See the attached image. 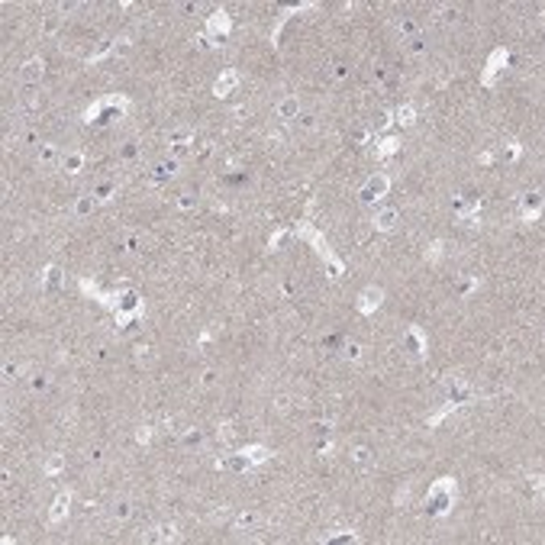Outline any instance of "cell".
<instances>
[{"label":"cell","instance_id":"25","mask_svg":"<svg viewBox=\"0 0 545 545\" xmlns=\"http://www.w3.org/2000/svg\"><path fill=\"white\" fill-rule=\"evenodd\" d=\"M3 374H7V381H16V377H20V365H13V361H10L7 368H3Z\"/></svg>","mask_w":545,"mask_h":545},{"label":"cell","instance_id":"24","mask_svg":"<svg viewBox=\"0 0 545 545\" xmlns=\"http://www.w3.org/2000/svg\"><path fill=\"white\" fill-rule=\"evenodd\" d=\"M400 32L413 39V36H416V23H413V20H403V23H400Z\"/></svg>","mask_w":545,"mask_h":545},{"label":"cell","instance_id":"12","mask_svg":"<svg viewBox=\"0 0 545 545\" xmlns=\"http://www.w3.org/2000/svg\"><path fill=\"white\" fill-rule=\"evenodd\" d=\"M168 539H174V526H158V529L149 536V542H168Z\"/></svg>","mask_w":545,"mask_h":545},{"label":"cell","instance_id":"35","mask_svg":"<svg viewBox=\"0 0 545 545\" xmlns=\"http://www.w3.org/2000/svg\"><path fill=\"white\" fill-rule=\"evenodd\" d=\"M300 120V126H303V129H313V116H297Z\"/></svg>","mask_w":545,"mask_h":545},{"label":"cell","instance_id":"28","mask_svg":"<svg viewBox=\"0 0 545 545\" xmlns=\"http://www.w3.org/2000/svg\"><path fill=\"white\" fill-rule=\"evenodd\" d=\"M46 471H49V474H58V471H62V458H52L46 465Z\"/></svg>","mask_w":545,"mask_h":545},{"label":"cell","instance_id":"2","mask_svg":"<svg viewBox=\"0 0 545 545\" xmlns=\"http://www.w3.org/2000/svg\"><path fill=\"white\" fill-rule=\"evenodd\" d=\"M384 194H387V177L384 174H374L368 184L358 191V200H361V203H374V200L384 197Z\"/></svg>","mask_w":545,"mask_h":545},{"label":"cell","instance_id":"10","mask_svg":"<svg viewBox=\"0 0 545 545\" xmlns=\"http://www.w3.org/2000/svg\"><path fill=\"white\" fill-rule=\"evenodd\" d=\"M68 503H71V497L68 494H58V497H55V507H52V513H49V520L52 522H58L65 516V510H68Z\"/></svg>","mask_w":545,"mask_h":545},{"label":"cell","instance_id":"11","mask_svg":"<svg viewBox=\"0 0 545 545\" xmlns=\"http://www.w3.org/2000/svg\"><path fill=\"white\" fill-rule=\"evenodd\" d=\"M129 516H132V500H116V503H113V520H129Z\"/></svg>","mask_w":545,"mask_h":545},{"label":"cell","instance_id":"7","mask_svg":"<svg viewBox=\"0 0 545 545\" xmlns=\"http://www.w3.org/2000/svg\"><path fill=\"white\" fill-rule=\"evenodd\" d=\"M397 220H400V213H397L394 207H387V210H381V213L374 216V226H377L381 232H391L394 226H397Z\"/></svg>","mask_w":545,"mask_h":545},{"label":"cell","instance_id":"19","mask_svg":"<svg viewBox=\"0 0 545 545\" xmlns=\"http://www.w3.org/2000/svg\"><path fill=\"white\" fill-rule=\"evenodd\" d=\"M413 116H416V110H413V107H410V103H407V107H400V110H397V123L410 126V123H413Z\"/></svg>","mask_w":545,"mask_h":545},{"label":"cell","instance_id":"13","mask_svg":"<svg viewBox=\"0 0 545 545\" xmlns=\"http://www.w3.org/2000/svg\"><path fill=\"white\" fill-rule=\"evenodd\" d=\"M181 442H184L187 448H197V446H203V432H200V429H187Z\"/></svg>","mask_w":545,"mask_h":545},{"label":"cell","instance_id":"4","mask_svg":"<svg viewBox=\"0 0 545 545\" xmlns=\"http://www.w3.org/2000/svg\"><path fill=\"white\" fill-rule=\"evenodd\" d=\"M174 174H177V158H165L152 168V181H168Z\"/></svg>","mask_w":545,"mask_h":545},{"label":"cell","instance_id":"17","mask_svg":"<svg viewBox=\"0 0 545 545\" xmlns=\"http://www.w3.org/2000/svg\"><path fill=\"white\" fill-rule=\"evenodd\" d=\"M81 165H84V155H68V158H65V171H71V174H74V171H81Z\"/></svg>","mask_w":545,"mask_h":545},{"label":"cell","instance_id":"29","mask_svg":"<svg viewBox=\"0 0 545 545\" xmlns=\"http://www.w3.org/2000/svg\"><path fill=\"white\" fill-rule=\"evenodd\" d=\"M42 29H46L49 36H52V32L58 29V16H49V20H46V26H42Z\"/></svg>","mask_w":545,"mask_h":545},{"label":"cell","instance_id":"34","mask_svg":"<svg viewBox=\"0 0 545 545\" xmlns=\"http://www.w3.org/2000/svg\"><path fill=\"white\" fill-rule=\"evenodd\" d=\"M32 387H36V391H46V387H49V381H46V377H42V374H39L36 381H32Z\"/></svg>","mask_w":545,"mask_h":545},{"label":"cell","instance_id":"32","mask_svg":"<svg viewBox=\"0 0 545 545\" xmlns=\"http://www.w3.org/2000/svg\"><path fill=\"white\" fill-rule=\"evenodd\" d=\"M274 403H277V410H281V413H287V410H291V400H287V397H277Z\"/></svg>","mask_w":545,"mask_h":545},{"label":"cell","instance_id":"3","mask_svg":"<svg viewBox=\"0 0 545 545\" xmlns=\"http://www.w3.org/2000/svg\"><path fill=\"white\" fill-rule=\"evenodd\" d=\"M381 300H384V291H381V287H368V291L361 294V303H358V310H361V313H371V310H377V307H381Z\"/></svg>","mask_w":545,"mask_h":545},{"label":"cell","instance_id":"30","mask_svg":"<svg viewBox=\"0 0 545 545\" xmlns=\"http://www.w3.org/2000/svg\"><path fill=\"white\" fill-rule=\"evenodd\" d=\"M391 152H397V139H387L384 146H381V155H391Z\"/></svg>","mask_w":545,"mask_h":545},{"label":"cell","instance_id":"33","mask_svg":"<svg viewBox=\"0 0 545 545\" xmlns=\"http://www.w3.org/2000/svg\"><path fill=\"white\" fill-rule=\"evenodd\" d=\"M410 49H413V52H422L426 46H422V39H420V36H413V39H410Z\"/></svg>","mask_w":545,"mask_h":545},{"label":"cell","instance_id":"22","mask_svg":"<svg viewBox=\"0 0 545 545\" xmlns=\"http://www.w3.org/2000/svg\"><path fill=\"white\" fill-rule=\"evenodd\" d=\"M522 203H526V213H536L539 203H542V197H539V194L532 191V194H526V200H522Z\"/></svg>","mask_w":545,"mask_h":545},{"label":"cell","instance_id":"27","mask_svg":"<svg viewBox=\"0 0 545 545\" xmlns=\"http://www.w3.org/2000/svg\"><path fill=\"white\" fill-rule=\"evenodd\" d=\"M39 158H42V161H52V158H55V146H42V149H39Z\"/></svg>","mask_w":545,"mask_h":545},{"label":"cell","instance_id":"26","mask_svg":"<svg viewBox=\"0 0 545 545\" xmlns=\"http://www.w3.org/2000/svg\"><path fill=\"white\" fill-rule=\"evenodd\" d=\"M120 155H123V158H136V155H139L136 142H126V146H123V152H120Z\"/></svg>","mask_w":545,"mask_h":545},{"label":"cell","instance_id":"21","mask_svg":"<svg viewBox=\"0 0 545 545\" xmlns=\"http://www.w3.org/2000/svg\"><path fill=\"white\" fill-rule=\"evenodd\" d=\"M177 207H181V210H194V207H197V197H194L191 191L181 194V197H177Z\"/></svg>","mask_w":545,"mask_h":545},{"label":"cell","instance_id":"5","mask_svg":"<svg viewBox=\"0 0 545 545\" xmlns=\"http://www.w3.org/2000/svg\"><path fill=\"white\" fill-rule=\"evenodd\" d=\"M300 116V100L297 97H284L277 103V120H297Z\"/></svg>","mask_w":545,"mask_h":545},{"label":"cell","instance_id":"1","mask_svg":"<svg viewBox=\"0 0 545 545\" xmlns=\"http://www.w3.org/2000/svg\"><path fill=\"white\" fill-rule=\"evenodd\" d=\"M448 503H452V484H448V477L442 484H436L429 491V497H426V510L429 513H446Z\"/></svg>","mask_w":545,"mask_h":545},{"label":"cell","instance_id":"6","mask_svg":"<svg viewBox=\"0 0 545 545\" xmlns=\"http://www.w3.org/2000/svg\"><path fill=\"white\" fill-rule=\"evenodd\" d=\"M42 68H46V65H42V58H29V62L23 65V71H20V77H23L26 84H36L39 77H42Z\"/></svg>","mask_w":545,"mask_h":545},{"label":"cell","instance_id":"23","mask_svg":"<svg viewBox=\"0 0 545 545\" xmlns=\"http://www.w3.org/2000/svg\"><path fill=\"white\" fill-rule=\"evenodd\" d=\"M387 123H391V113H387V110H381V113L374 116V129H387Z\"/></svg>","mask_w":545,"mask_h":545},{"label":"cell","instance_id":"9","mask_svg":"<svg viewBox=\"0 0 545 545\" xmlns=\"http://www.w3.org/2000/svg\"><path fill=\"white\" fill-rule=\"evenodd\" d=\"M210 32H213V36H226V32H229V16H226V13H213V20H210Z\"/></svg>","mask_w":545,"mask_h":545},{"label":"cell","instance_id":"14","mask_svg":"<svg viewBox=\"0 0 545 545\" xmlns=\"http://www.w3.org/2000/svg\"><path fill=\"white\" fill-rule=\"evenodd\" d=\"M94 200H97L94 194H91V197H81V200L74 203V213H77V216H87V213L94 210Z\"/></svg>","mask_w":545,"mask_h":545},{"label":"cell","instance_id":"8","mask_svg":"<svg viewBox=\"0 0 545 545\" xmlns=\"http://www.w3.org/2000/svg\"><path fill=\"white\" fill-rule=\"evenodd\" d=\"M236 84H239V77H236V71H226L220 81H216V87H213V94L216 97H229L232 91H236Z\"/></svg>","mask_w":545,"mask_h":545},{"label":"cell","instance_id":"16","mask_svg":"<svg viewBox=\"0 0 545 545\" xmlns=\"http://www.w3.org/2000/svg\"><path fill=\"white\" fill-rule=\"evenodd\" d=\"M191 129H177V132H171V146H191Z\"/></svg>","mask_w":545,"mask_h":545},{"label":"cell","instance_id":"36","mask_svg":"<svg viewBox=\"0 0 545 545\" xmlns=\"http://www.w3.org/2000/svg\"><path fill=\"white\" fill-rule=\"evenodd\" d=\"M149 439H152V432H149V426H142L139 429V442H149Z\"/></svg>","mask_w":545,"mask_h":545},{"label":"cell","instance_id":"31","mask_svg":"<svg viewBox=\"0 0 545 545\" xmlns=\"http://www.w3.org/2000/svg\"><path fill=\"white\" fill-rule=\"evenodd\" d=\"M439 255H442V242H432V248L426 252V258H432V261H436Z\"/></svg>","mask_w":545,"mask_h":545},{"label":"cell","instance_id":"20","mask_svg":"<svg viewBox=\"0 0 545 545\" xmlns=\"http://www.w3.org/2000/svg\"><path fill=\"white\" fill-rule=\"evenodd\" d=\"M255 526V513H239V520H236V529L242 532V529H252Z\"/></svg>","mask_w":545,"mask_h":545},{"label":"cell","instance_id":"15","mask_svg":"<svg viewBox=\"0 0 545 545\" xmlns=\"http://www.w3.org/2000/svg\"><path fill=\"white\" fill-rule=\"evenodd\" d=\"M113 191H116L113 181H103V184L94 187V197H97V200H110V194H113Z\"/></svg>","mask_w":545,"mask_h":545},{"label":"cell","instance_id":"37","mask_svg":"<svg viewBox=\"0 0 545 545\" xmlns=\"http://www.w3.org/2000/svg\"><path fill=\"white\" fill-rule=\"evenodd\" d=\"M346 358H358V346H348L346 348Z\"/></svg>","mask_w":545,"mask_h":545},{"label":"cell","instance_id":"18","mask_svg":"<svg viewBox=\"0 0 545 545\" xmlns=\"http://www.w3.org/2000/svg\"><path fill=\"white\" fill-rule=\"evenodd\" d=\"M352 458H355V465H358V468H368V465H371V452H368V448H355Z\"/></svg>","mask_w":545,"mask_h":545}]
</instances>
